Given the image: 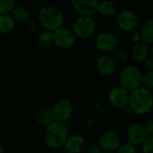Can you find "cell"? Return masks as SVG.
I'll use <instances>...</instances> for the list:
<instances>
[{"mask_svg": "<svg viewBox=\"0 0 153 153\" xmlns=\"http://www.w3.org/2000/svg\"><path fill=\"white\" fill-rule=\"evenodd\" d=\"M116 152L117 153H137L136 147L128 143H121V145L118 147V149Z\"/></svg>", "mask_w": 153, "mask_h": 153, "instance_id": "obj_27", "label": "cell"}, {"mask_svg": "<svg viewBox=\"0 0 153 153\" xmlns=\"http://www.w3.org/2000/svg\"><path fill=\"white\" fill-rule=\"evenodd\" d=\"M97 12L104 17H113L117 13V4L113 1L98 2Z\"/></svg>", "mask_w": 153, "mask_h": 153, "instance_id": "obj_17", "label": "cell"}, {"mask_svg": "<svg viewBox=\"0 0 153 153\" xmlns=\"http://www.w3.org/2000/svg\"><path fill=\"white\" fill-rule=\"evenodd\" d=\"M143 63L144 67L147 69V71H152V70H153V56L152 55H150Z\"/></svg>", "mask_w": 153, "mask_h": 153, "instance_id": "obj_28", "label": "cell"}, {"mask_svg": "<svg viewBox=\"0 0 153 153\" xmlns=\"http://www.w3.org/2000/svg\"><path fill=\"white\" fill-rule=\"evenodd\" d=\"M96 66L99 73L104 76H110L114 74L117 69V64L111 55L102 54L99 56L96 62Z\"/></svg>", "mask_w": 153, "mask_h": 153, "instance_id": "obj_13", "label": "cell"}, {"mask_svg": "<svg viewBox=\"0 0 153 153\" xmlns=\"http://www.w3.org/2000/svg\"><path fill=\"white\" fill-rule=\"evenodd\" d=\"M150 45L146 44L143 41H140L136 44H134L131 50L132 57L137 62H143L150 56Z\"/></svg>", "mask_w": 153, "mask_h": 153, "instance_id": "obj_16", "label": "cell"}, {"mask_svg": "<svg viewBox=\"0 0 153 153\" xmlns=\"http://www.w3.org/2000/svg\"><path fill=\"white\" fill-rule=\"evenodd\" d=\"M130 109L137 115L148 114L153 107V94L152 91L140 87L130 91L128 105Z\"/></svg>", "mask_w": 153, "mask_h": 153, "instance_id": "obj_1", "label": "cell"}, {"mask_svg": "<svg viewBox=\"0 0 153 153\" xmlns=\"http://www.w3.org/2000/svg\"><path fill=\"white\" fill-rule=\"evenodd\" d=\"M0 153H4V149H3V146L0 144Z\"/></svg>", "mask_w": 153, "mask_h": 153, "instance_id": "obj_33", "label": "cell"}, {"mask_svg": "<svg viewBox=\"0 0 153 153\" xmlns=\"http://www.w3.org/2000/svg\"><path fill=\"white\" fill-rule=\"evenodd\" d=\"M130 40L134 43V44H136L140 41H142V39H141V35L139 33V31H133L131 36H130Z\"/></svg>", "mask_w": 153, "mask_h": 153, "instance_id": "obj_30", "label": "cell"}, {"mask_svg": "<svg viewBox=\"0 0 153 153\" xmlns=\"http://www.w3.org/2000/svg\"><path fill=\"white\" fill-rule=\"evenodd\" d=\"M75 38L88 39L96 30V23L92 17L78 16L73 24L72 29Z\"/></svg>", "mask_w": 153, "mask_h": 153, "instance_id": "obj_5", "label": "cell"}, {"mask_svg": "<svg viewBox=\"0 0 153 153\" xmlns=\"http://www.w3.org/2000/svg\"><path fill=\"white\" fill-rule=\"evenodd\" d=\"M85 139L80 134L68 135L64 145L67 153H81L85 148Z\"/></svg>", "mask_w": 153, "mask_h": 153, "instance_id": "obj_15", "label": "cell"}, {"mask_svg": "<svg viewBox=\"0 0 153 153\" xmlns=\"http://www.w3.org/2000/svg\"><path fill=\"white\" fill-rule=\"evenodd\" d=\"M38 19L40 25L46 30L53 32L63 27L65 16L58 7L55 5H45L39 9Z\"/></svg>", "mask_w": 153, "mask_h": 153, "instance_id": "obj_2", "label": "cell"}, {"mask_svg": "<svg viewBox=\"0 0 153 153\" xmlns=\"http://www.w3.org/2000/svg\"><path fill=\"white\" fill-rule=\"evenodd\" d=\"M127 140L128 143L136 146L141 145L147 136L144 126L141 123H133L127 128Z\"/></svg>", "mask_w": 153, "mask_h": 153, "instance_id": "obj_14", "label": "cell"}, {"mask_svg": "<svg viewBox=\"0 0 153 153\" xmlns=\"http://www.w3.org/2000/svg\"><path fill=\"white\" fill-rule=\"evenodd\" d=\"M75 36L72 30L66 27H61L53 31V43L59 48L67 49L75 43Z\"/></svg>", "mask_w": 153, "mask_h": 153, "instance_id": "obj_7", "label": "cell"}, {"mask_svg": "<svg viewBox=\"0 0 153 153\" xmlns=\"http://www.w3.org/2000/svg\"><path fill=\"white\" fill-rule=\"evenodd\" d=\"M117 24L121 30L133 31L139 24V16L134 11L124 10L117 14Z\"/></svg>", "mask_w": 153, "mask_h": 153, "instance_id": "obj_9", "label": "cell"}, {"mask_svg": "<svg viewBox=\"0 0 153 153\" xmlns=\"http://www.w3.org/2000/svg\"><path fill=\"white\" fill-rule=\"evenodd\" d=\"M54 121L59 123L67 122L74 112V105L70 100L62 99L55 103L53 108H51Z\"/></svg>", "mask_w": 153, "mask_h": 153, "instance_id": "obj_6", "label": "cell"}, {"mask_svg": "<svg viewBox=\"0 0 153 153\" xmlns=\"http://www.w3.org/2000/svg\"><path fill=\"white\" fill-rule=\"evenodd\" d=\"M71 4L79 16L92 17L97 13L98 1L96 0H74Z\"/></svg>", "mask_w": 153, "mask_h": 153, "instance_id": "obj_12", "label": "cell"}, {"mask_svg": "<svg viewBox=\"0 0 153 153\" xmlns=\"http://www.w3.org/2000/svg\"><path fill=\"white\" fill-rule=\"evenodd\" d=\"M88 153H103V151L99 144H92L88 148Z\"/></svg>", "mask_w": 153, "mask_h": 153, "instance_id": "obj_31", "label": "cell"}, {"mask_svg": "<svg viewBox=\"0 0 153 153\" xmlns=\"http://www.w3.org/2000/svg\"><path fill=\"white\" fill-rule=\"evenodd\" d=\"M112 57L114 60L117 63H123L127 59V53L121 48H117L113 53H112Z\"/></svg>", "mask_w": 153, "mask_h": 153, "instance_id": "obj_25", "label": "cell"}, {"mask_svg": "<svg viewBox=\"0 0 153 153\" xmlns=\"http://www.w3.org/2000/svg\"><path fill=\"white\" fill-rule=\"evenodd\" d=\"M130 91L122 88L121 86H116L108 92L109 103L117 108H123L128 105Z\"/></svg>", "mask_w": 153, "mask_h": 153, "instance_id": "obj_11", "label": "cell"}, {"mask_svg": "<svg viewBox=\"0 0 153 153\" xmlns=\"http://www.w3.org/2000/svg\"><path fill=\"white\" fill-rule=\"evenodd\" d=\"M14 6L13 0H0V14H10Z\"/></svg>", "mask_w": 153, "mask_h": 153, "instance_id": "obj_24", "label": "cell"}, {"mask_svg": "<svg viewBox=\"0 0 153 153\" xmlns=\"http://www.w3.org/2000/svg\"><path fill=\"white\" fill-rule=\"evenodd\" d=\"M145 133L148 137H152L153 135V122L152 120L148 121V123L144 126Z\"/></svg>", "mask_w": 153, "mask_h": 153, "instance_id": "obj_29", "label": "cell"}, {"mask_svg": "<svg viewBox=\"0 0 153 153\" xmlns=\"http://www.w3.org/2000/svg\"><path fill=\"white\" fill-rule=\"evenodd\" d=\"M121 143L122 140L119 134L115 131H107L100 134L98 144L103 152H115Z\"/></svg>", "mask_w": 153, "mask_h": 153, "instance_id": "obj_10", "label": "cell"}, {"mask_svg": "<svg viewBox=\"0 0 153 153\" xmlns=\"http://www.w3.org/2000/svg\"><path fill=\"white\" fill-rule=\"evenodd\" d=\"M36 121L41 126H48L52 122H54V117L52 114L51 108H42L36 116Z\"/></svg>", "mask_w": 153, "mask_h": 153, "instance_id": "obj_20", "label": "cell"}, {"mask_svg": "<svg viewBox=\"0 0 153 153\" xmlns=\"http://www.w3.org/2000/svg\"><path fill=\"white\" fill-rule=\"evenodd\" d=\"M96 47L103 54H112L118 46V40L117 37L108 31L100 33L96 38Z\"/></svg>", "mask_w": 153, "mask_h": 153, "instance_id": "obj_8", "label": "cell"}, {"mask_svg": "<svg viewBox=\"0 0 153 153\" xmlns=\"http://www.w3.org/2000/svg\"><path fill=\"white\" fill-rule=\"evenodd\" d=\"M27 29L31 31V32H34L37 30V23L34 22V21H28L27 22Z\"/></svg>", "mask_w": 153, "mask_h": 153, "instance_id": "obj_32", "label": "cell"}, {"mask_svg": "<svg viewBox=\"0 0 153 153\" xmlns=\"http://www.w3.org/2000/svg\"><path fill=\"white\" fill-rule=\"evenodd\" d=\"M68 137V130L64 123L52 122L46 126L44 132V142L48 147L57 150L64 147Z\"/></svg>", "mask_w": 153, "mask_h": 153, "instance_id": "obj_3", "label": "cell"}, {"mask_svg": "<svg viewBox=\"0 0 153 153\" xmlns=\"http://www.w3.org/2000/svg\"><path fill=\"white\" fill-rule=\"evenodd\" d=\"M15 26V22L10 14H0V33L11 32Z\"/></svg>", "mask_w": 153, "mask_h": 153, "instance_id": "obj_21", "label": "cell"}, {"mask_svg": "<svg viewBox=\"0 0 153 153\" xmlns=\"http://www.w3.org/2000/svg\"><path fill=\"white\" fill-rule=\"evenodd\" d=\"M141 87L152 91L153 89V70L146 71L142 74Z\"/></svg>", "mask_w": 153, "mask_h": 153, "instance_id": "obj_23", "label": "cell"}, {"mask_svg": "<svg viewBox=\"0 0 153 153\" xmlns=\"http://www.w3.org/2000/svg\"><path fill=\"white\" fill-rule=\"evenodd\" d=\"M12 18L13 19V21L16 22H26L29 20L30 17V13L29 10L22 6V5H16L13 8L11 14Z\"/></svg>", "mask_w": 153, "mask_h": 153, "instance_id": "obj_19", "label": "cell"}, {"mask_svg": "<svg viewBox=\"0 0 153 153\" xmlns=\"http://www.w3.org/2000/svg\"><path fill=\"white\" fill-rule=\"evenodd\" d=\"M38 42L39 44L43 48H49L51 47L53 43V32L49 30H43L39 33L38 37Z\"/></svg>", "mask_w": 153, "mask_h": 153, "instance_id": "obj_22", "label": "cell"}, {"mask_svg": "<svg viewBox=\"0 0 153 153\" xmlns=\"http://www.w3.org/2000/svg\"><path fill=\"white\" fill-rule=\"evenodd\" d=\"M103 153H115V152H103Z\"/></svg>", "mask_w": 153, "mask_h": 153, "instance_id": "obj_34", "label": "cell"}, {"mask_svg": "<svg viewBox=\"0 0 153 153\" xmlns=\"http://www.w3.org/2000/svg\"><path fill=\"white\" fill-rule=\"evenodd\" d=\"M153 137H146L141 143V150L143 153H153Z\"/></svg>", "mask_w": 153, "mask_h": 153, "instance_id": "obj_26", "label": "cell"}, {"mask_svg": "<svg viewBox=\"0 0 153 153\" xmlns=\"http://www.w3.org/2000/svg\"><path fill=\"white\" fill-rule=\"evenodd\" d=\"M142 41L148 45L153 43V19L150 18L144 22L139 31Z\"/></svg>", "mask_w": 153, "mask_h": 153, "instance_id": "obj_18", "label": "cell"}, {"mask_svg": "<svg viewBox=\"0 0 153 153\" xmlns=\"http://www.w3.org/2000/svg\"><path fill=\"white\" fill-rule=\"evenodd\" d=\"M142 71L134 65H126L119 73V86L128 91H134L141 87Z\"/></svg>", "mask_w": 153, "mask_h": 153, "instance_id": "obj_4", "label": "cell"}, {"mask_svg": "<svg viewBox=\"0 0 153 153\" xmlns=\"http://www.w3.org/2000/svg\"><path fill=\"white\" fill-rule=\"evenodd\" d=\"M65 153H67V152H65Z\"/></svg>", "mask_w": 153, "mask_h": 153, "instance_id": "obj_35", "label": "cell"}]
</instances>
